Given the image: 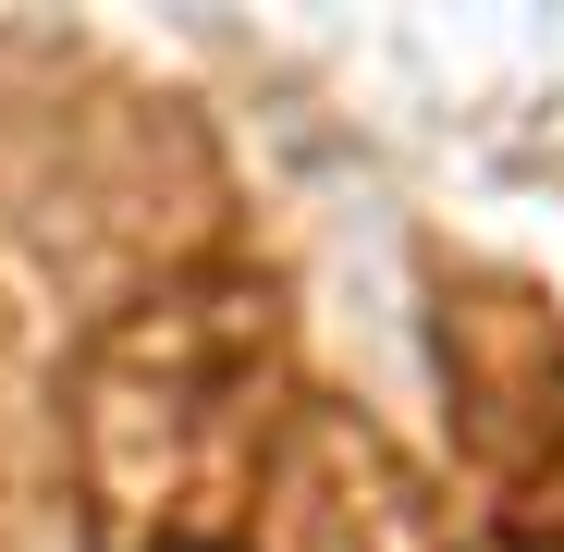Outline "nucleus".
Returning <instances> with one entry per match:
<instances>
[{
	"label": "nucleus",
	"mask_w": 564,
	"mask_h": 552,
	"mask_svg": "<svg viewBox=\"0 0 564 552\" xmlns=\"http://www.w3.org/2000/svg\"><path fill=\"white\" fill-rule=\"evenodd\" d=\"M270 442L282 430L258 405V332L221 307L135 320L86 381V479L135 540H197V516L258 504Z\"/></svg>",
	"instance_id": "f257e3e1"
},
{
	"label": "nucleus",
	"mask_w": 564,
	"mask_h": 552,
	"mask_svg": "<svg viewBox=\"0 0 564 552\" xmlns=\"http://www.w3.org/2000/svg\"><path fill=\"white\" fill-rule=\"evenodd\" d=\"M246 552H454L442 540V504L405 454L368 430V418H282L270 467H258V504H246Z\"/></svg>",
	"instance_id": "f03ea898"
}]
</instances>
